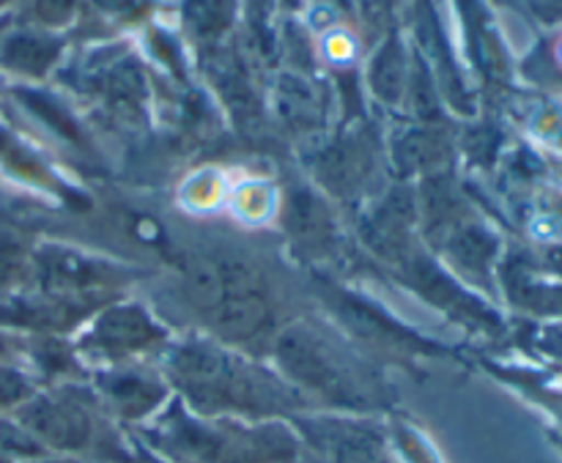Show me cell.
I'll list each match as a JSON object with an SVG mask.
<instances>
[{"instance_id":"cell-1","label":"cell","mask_w":562,"mask_h":463,"mask_svg":"<svg viewBox=\"0 0 562 463\" xmlns=\"http://www.w3.org/2000/svg\"><path fill=\"white\" fill-rule=\"evenodd\" d=\"M165 376L187 409L209 420H274L305 406V398L280 373L209 338L168 346Z\"/></svg>"},{"instance_id":"cell-2","label":"cell","mask_w":562,"mask_h":463,"mask_svg":"<svg viewBox=\"0 0 562 463\" xmlns=\"http://www.w3.org/2000/svg\"><path fill=\"white\" fill-rule=\"evenodd\" d=\"M181 294L217 343H261L274 329V302L261 269L239 256H195L181 269Z\"/></svg>"},{"instance_id":"cell-3","label":"cell","mask_w":562,"mask_h":463,"mask_svg":"<svg viewBox=\"0 0 562 463\" xmlns=\"http://www.w3.org/2000/svg\"><path fill=\"white\" fill-rule=\"evenodd\" d=\"M278 373L302 395L335 409L362 411L373 406L376 389L357 362L329 335L311 321H294L278 329L272 340Z\"/></svg>"},{"instance_id":"cell-4","label":"cell","mask_w":562,"mask_h":463,"mask_svg":"<svg viewBox=\"0 0 562 463\" xmlns=\"http://www.w3.org/2000/svg\"><path fill=\"white\" fill-rule=\"evenodd\" d=\"M159 433L170 455L190 463H300L302 459V439L278 420H209L176 409Z\"/></svg>"},{"instance_id":"cell-5","label":"cell","mask_w":562,"mask_h":463,"mask_svg":"<svg viewBox=\"0 0 562 463\" xmlns=\"http://www.w3.org/2000/svg\"><path fill=\"white\" fill-rule=\"evenodd\" d=\"M99 400L91 404L75 389H53L33 393L16 409V420L36 437L47 453L88 455L102 444L104 422L97 415Z\"/></svg>"},{"instance_id":"cell-6","label":"cell","mask_w":562,"mask_h":463,"mask_svg":"<svg viewBox=\"0 0 562 463\" xmlns=\"http://www.w3.org/2000/svg\"><path fill=\"white\" fill-rule=\"evenodd\" d=\"M165 343H168V332L146 307L135 302H119V305H104L97 316L88 318L77 349L82 354L121 365Z\"/></svg>"},{"instance_id":"cell-7","label":"cell","mask_w":562,"mask_h":463,"mask_svg":"<svg viewBox=\"0 0 562 463\" xmlns=\"http://www.w3.org/2000/svg\"><path fill=\"white\" fill-rule=\"evenodd\" d=\"M322 300L327 302L329 310L335 313L340 324L355 335L357 340H362L366 346L376 351H387V354H434L437 349H431V343H426L423 338H417L415 332L401 327L398 321H393L390 316H384L376 305L360 300L357 294L349 291H340L335 285H324Z\"/></svg>"},{"instance_id":"cell-8","label":"cell","mask_w":562,"mask_h":463,"mask_svg":"<svg viewBox=\"0 0 562 463\" xmlns=\"http://www.w3.org/2000/svg\"><path fill=\"white\" fill-rule=\"evenodd\" d=\"M99 406L119 420L140 422L162 409L170 398V384L151 371L135 365H110L93 382Z\"/></svg>"},{"instance_id":"cell-9","label":"cell","mask_w":562,"mask_h":463,"mask_svg":"<svg viewBox=\"0 0 562 463\" xmlns=\"http://www.w3.org/2000/svg\"><path fill=\"white\" fill-rule=\"evenodd\" d=\"M33 258H36V280L53 296L99 294V289H108L126 278L124 269L115 263L69 250V247H44Z\"/></svg>"},{"instance_id":"cell-10","label":"cell","mask_w":562,"mask_h":463,"mask_svg":"<svg viewBox=\"0 0 562 463\" xmlns=\"http://www.w3.org/2000/svg\"><path fill=\"white\" fill-rule=\"evenodd\" d=\"M307 439L327 463H390L384 439L376 428L357 420L305 422Z\"/></svg>"},{"instance_id":"cell-11","label":"cell","mask_w":562,"mask_h":463,"mask_svg":"<svg viewBox=\"0 0 562 463\" xmlns=\"http://www.w3.org/2000/svg\"><path fill=\"white\" fill-rule=\"evenodd\" d=\"M283 223L291 239L311 252H329L335 245V219L327 203L307 190L291 192L283 208Z\"/></svg>"},{"instance_id":"cell-12","label":"cell","mask_w":562,"mask_h":463,"mask_svg":"<svg viewBox=\"0 0 562 463\" xmlns=\"http://www.w3.org/2000/svg\"><path fill=\"white\" fill-rule=\"evenodd\" d=\"M439 250L445 252L453 269H459L464 278L481 280L488 283L494 272V263H497L499 245L494 239V234H488L483 225L477 223H461L453 234H448L439 245Z\"/></svg>"},{"instance_id":"cell-13","label":"cell","mask_w":562,"mask_h":463,"mask_svg":"<svg viewBox=\"0 0 562 463\" xmlns=\"http://www.w3.org/2000/svg\"><path fill=\"white\" fill-rule=\"evenodd\" d=\"M371 82H373V91H376L382 99H387V102H395V99L404 93L406 64H404V53H401V47L395 42L384 44L382 53L373 58Z\"/></svg>"},{"instance_id":"cell-14","label":"cell","mask_w":562,"mask_h":463,"mask_svg":"<svg viewBox=\"0 0 562 463\" xmlns=\"http://www.w3.org/2000/svg\"><path fill=\"white\" fill-rule=\"evenodd\" d=\"M55 58V44L38 36H14L3 49V64L16 71H38L47 69Z\"/></svg>"},{"instance_id":"cell-15","label":"cell","mask_w":562,"mask_h":463,"mask_svg":"<svg viewBox=\"0 0 562 463\" xmlns=\"http://www.w3.org/2000/svg\"><path fill=\"white\" fill-rule=\"evenodd\" d=\"M0 455L14 463L16 461L31 463V461L44 459V455L49 453L36 442V437H33V433L27 431L16 417L0 415Z\"/></svg>"},{"instance_id":"cell-16","label":"cell","mask_w":562,"mask_h":463,"mask_svg":"<svg viewBox=\"0 0 562 463\" xmlns=\"http://www.w3.org/2000/svg\"><path fill=\"white\" fill-rule=\"evenodd\" d=\"M31 278H36V258L27 256L16 239L0 236V291L16 289Z\"/></svg>"},{"instance_id":"cell-17","label":"cell","mask_w":562,"mask_h":463,"mask_svg":"<svg viewBox=\"0 0 562 463\" xmlns=\"http://www.w3.org/2000/svg\"><path fill=\"white\" fill-rule=\"evenodd\" d=\"M445 157V146L437 135L415 132L398 143V162L406 170H428L437 168L439 159Z\"/></svg>"},{"instance_id":"cell-18","label":"cell","mask_w":562,"mask_h":463,"mask_svg":"<svg viewBox=\"0 0 562 463\" xmlns=\"http://www.w3.org/2000/svg\"><path fill=\"white\" fill-rule=\"evenodd\" d=\"M36 393L31 379L22 371L9 365H0V411L5 409H20L31 395Z\"/></svg>"},{"instance_id":"cell-19","label":"cell","mask_w":562,"mask_h":463,"mask_svg":"<svg viewBox=\"0 0 562 463\" xmlns=\"http://www.w3.org/2000/svg\"><path fill=\"white\" fill-rule=\"evenodd\" d=\"M239 197H247V201H250V203H239V212L250 219L263 217V212L272 208V195H269V190H263V187L258 184L241 187Z\"/></svg>"},{"instance_id":"cell-20","label":"cell","mask_w":562,"mask_h":463,"mask_svg":"<svg viewBox=\"0 0 562 463\" xmlns=\"http://www.w3.org/2000/svg\"><path fill=\"white\" fill-rule=\"evenodd\" d=\"M190 16L201 31H214L223 22V3L220 0H195L190 5Z\"/></svg>"},{"instance_id":"cell-21","label":"cell","mask_w":562,"mask_h":463,"mask_svg":"<svg viewBox=\"0 0 562 463\" xmlns=\"http://www.w3.org/2000/svg\"><path fill=\"white\" fill-rule=\"evenodd\" d=\"M532 9L543 22H562V0H532Z\"/></svg>"},{"instance_id":"cell-22","label":"cell","mask_w":562,"mask_h":463,"mask_svg":"<svg viewBox=\"0 0 562 463\" xmlns=\"http://www.w3.org/2000/svg\"><path fill=\"white\" fill-rule=\"evenodd\" d=\"M387 9H390V0H366V11L371 16H382V14H387Z\"/></svg>"},{"instance_id":"cell-23","label":"cell","mask_w":562,"mask_h":463,"mask_svg":"<svg viewBox=\"0 0 562 463\" xmlns=\"http://www.w3.org/2000/svg\"><path fill=\"white\" fill-rule=\"evenodd\" d=\"M31 463H86V461L75 459V455H58V459H49V455H44V459L31 461Z\"/></svg>"},{"instance_id":"cell-24","label":"cell","mask_w":562,"mask_h":463,"mask_svg":"<svg viewBox=\"0 0 562 463\" xmlns=\"http://www.w3.org/2000/svg\"><path fill=\"white\" fill-rule=\"evenodd\" d=\"M5 351H9V343H5V338H3V335H0V360H3V357H5Z\"/></svg>"},{"instance_id":"cell-25","label":"cell","mask_w":562,"mask_h":463,"mask_svg":"<svg viewBox=\"0 0 562 463\" xmlns=\"http://www.w3.org/2000/svg\"><path fill=\"white\" fill-rule=\"evenodd\" d=\"M0 463H14V461H9V459H3V455H0Z\"/></svg>"}]
</instances>
